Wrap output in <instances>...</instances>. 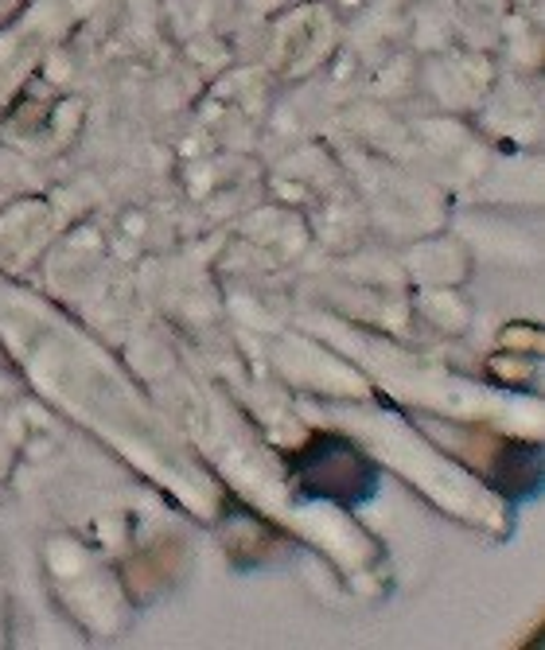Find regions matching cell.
Here are the masks:
<instances>
[{"label":"cell","mask_w":545,"mask_h":650,"mask_svg":"<svg viewBox=\"0 0 545 650\" xmlns=\"http://www.w3.org/2000/svg\"><path fill=\"white\" fill-rule=\"evenodd\" d=\"M483 472L507 503L530 499L542 487V448L534 440H495V456Z\"/></svg>","instance_id":"7a4b0ae2"},{"label":"cell","mask_w":545,"mask_h":650,"mask_svg":"<svg viewBox=\"0 0 545 650\" xmlns=\"http://www.w3.org/2000/svg\"><path fill=\"white\" fill-rule=\"evenodd\" d=\"M499 343L507 351H514V355H542V343H545V335H542V328L537 323H510V328H502V335H499Z\"/></svg>","instance_id":"3957f363"},{"label":"cell","mask_w":545,"mask_h":650,"mask_svg":"<svg viewBox=\"0 0 545 650\" xmlns=\"http://www.w3.org/2000/svg\"><path fill=\"white\" fill-rule=\"evenodd\" d=\"M288 475H293L300 499L335 503L343 510L370 503L382 487L375 456H367L355 440L340 437V433H312L305 445L293 448Z\"/></svg>","instance_id":"6da1fadb"},{"label":"cell","mask_w":545,"mask_h":650,"mask_svg":"<svg viewBox=\"0 0 545 650\" xmlns=\"http://www.w3.org/2000/svg\"><path fill=\"white\" fill-rule=\"evenodd\" d=\"M487 370H491V378H499L502 386H522L534 378V363H530V355H495L491 363H487Z\"/></svg>","instance_id":"277c9868"}]
</instances>
